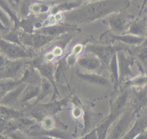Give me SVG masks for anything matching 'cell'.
I'll use <instances>...</instances> for the list:
<instances>
[{"label":"cell","mask_w":147,"mask_h":139,"mask_svg":"<svg viewBox=\"0 0 147 139\" xmlns=\"http://www.w3.org/2000/svg\"><path fill=\"white\" fill-rule=\"evenodd\" d=\"M64 102L65 100L48 104L38 105L31 109L30 114L35 119L41 121L44 117L55 114Z\"/></svg>","instance_id":"ba28073f"},{"label":"cell","mask_w":147,"mask_h":139,"mask_svg":"<svg viewBox=\"0 0 147 139\" xmlns=\"http://www.w3.org/2000/svg\"><path fill=\"white\" fill-rule=\"evenodd\" d=\"M136 138L137 139H147V129H146L144 132L138 134Z\"/></svg>","instance_id":"f35d334b"},{"label":"cell","mask_w":147,"mask_h":139,"mask_svg":"<svg viewBox=\"0 0 147 139\" xmlns=\"http://www.w3.org/2000/svg\"><path fill=\"white\" fill-rule=\"evenodd\" d=\"M77 62L82 67L91 71L98 70L102 63L100 60L92 53L80 56L78 58Z\"/></svg>","instance_id":"2e32d148"},{"label":"cell","mask_w":147,"mask_h":139,"mask_svg":"<svg viewBox=\"0 0 147 139\" xmlns=\"http://www.w3.org/2000/svg\"><path fill=\"white\" fill-rule=\"evenodd\" d=\"M22 116V114L21 113L17 110H15L11 108H10V106L0 104V118L5 120H10L11 118L18 117Z\"/></svg>","instance_id":"484cf974"},{"label":"cell","mask_w":147,"mask_h":139,"mask_svg":"<svg viewBox=\"0 0 147 139\" xmlns=\"http://www.w3.org/2000/svg\"><path fill=\"white\" fill-rule=\"evenodd\" d=\"M82 3L72 0H61V1H57V3L53 5L50 9L49 12L52 15L61 12H66L80 6Z\"/></svg>","instance_id":"d6986e66"},{"label":"cell","mask_w":147,"mask_h":139,"mask_svg":"<svg viewBox=\"0 0 147 139\" xmlns=\"http://www.w3.org/2000/svg\"><path fill=\"white\" fill-rule=\"evenodd\" d=\"M36 0H23L20 6V16L21 19L25 18L29 15L30 13V6Z\"/></svg>","instance_id":"f546056e"},{"label":"cell","mask_w":147,"mask_h":139,"mask_svg":"<svg viewBox=\"0 0 147 139\" xmlns=\"http://www.w3.org/2000/svg\"><path fill=\"white\" fill-rule=\"evenodd\" d=\"M8 59H9L2 53L0 54V71L4 67Z\"/></svg>","instance_id":"e575fe53"},{"label":"cell","mask_w":147,"mask_h":139,"mask_svg":"<svg viewBox=\"0 0 147 139\" xmlns=\"http://www.w3.org/2000/svg\"><path fill=\"white\" fill-rule=\"evenodd\" d=\"M147 129V109L144 114L140 115L136 120L132 128L126 133L122 138L132 139L136 137Z\"/></svg>","instance_id":"5bb4252c"},{"label":"cell","mask_w":147,"mask_h":139,"mask_svg":"<svg viewBox=\"0 0 147 139\" xmlns=\"http://www.w3.org/2000/svg\"><path fill=\"white\" fill-rule=\"evenodd\" d=\"M125 49L124 47L119 45H88L84 50L96 55L106 66L108 67L110 62L115 53L118 51Z\"/></svg>","instance_id":"3957f363"},{"label":"cell","mask_w":147,"mask_h":139,"mask_svg":"<svg viewBox=\"0 0 147 139\" xmlns=\"http://www.w3.org/2000/svg\"><path fill=\"white\" fill-rule=\"evenodd\" d=\"M117 61L119 70V82L121 83L124 78L127 77H134L133 72L131 70V65L133 61V59L126 54L124 49L117 52Z\"/></svg>","instance_id":"9c48e42d"},{"label":"cell","mask_w":147,"mask_h":139,"mask_svg":"<svg viewBox=\"0 0 147 139\" xmlns=\"http://www.w3.org/2000/svg\"><path fill=\"white\" fill-rule=\"evenodd\" d=\"M53 85L52 83L48 79L43 77L41 83V93L36 102L42 100L43 98L49 95L53 90Z\"/></svg>","instance_id":"4316f807"},{"label":"cell","mask_w":147,"mask_h":139,"mask_svg":"<svg viewBox=\"0 0 147 139\" xmlns=\"http://www.w3.org/2000/svg\"><path fill=\"white\" fill-rule=\"evenodd\" d=\"M146 37L137 36L130 34H116L110 30L103 33L100 37V42L103 44L111 43L114 42H120L129 45H137L142 44Z\"/></svg>","instance_id":"5b68a950"},{"label":"cell","mask_w":147,"mask_h":139,"mask_svg":"<svg viewBox=\"0 0 147 139\" xmlns=\"http://www.w3.org/2000/svg\"><path fill=\"white\" fill-rule=\"evenodd\" d=\"M36 1H55V0H36Z\"/></svg>","instance_id":"f6af8a7d"},{"label":"cell","mask_w":147,"mask_h":139,"mask_svg":"<svg viewBox=\"0 0 147 139\" xmlns=\"http://www.w3.org/2000/svg\"><path fill=\"white\" fill-rule=\"evenodd\" d=\"M127 17L121 12L114 13L107 19V23L110 27V31L116 34H125L129 23Z\"/></svg>","instance_id":"30bf717a"},{"label":"cell","mask_w":147,"mask_h":139,"mask_svg":"<svg viewBox=\"0 0 147 139\" xmlns=\"http://www.w3.org/2000/svg\"><path fill=\"white\" fill-rule=\"evenodd\" d=\"M83 138H98V136H97V134L95 129L92 130L91 132H90V133L85 136L84 137H83Z\"/></svg>","instance_id":"8d00e7d4"},{"label":"cell","mask_w":147,"mask_h":139,"mask_svg":"<svg viewBox=\"0 0 147 139\" xmlns=\"http://www.w3.org/2000/svg\"><path fill=\"white\" fill-rule=\"evenodd\" d=\"M41 93V84H27L19 98L20 102L25 103L29 100L39 96Z\"/></svg>","instance_id":"44dd1931"},{"label":"cell","mask_w":147,"mask_h":139,"mask_svg":"<svg viewBox=\"0 0 147 139\" xmlns=\"http://www.w3.org/2000/svg\"><path fill=\"white\" fill-rule=\"evenodd\" d=\"M72 1H74L76 2H80V3H83L84 2H88V1H97V0H72Z\"/></svg>","instance_id":"b9f144b4"},{"label":"cell","mask_w":147,"mask_h":139,"mask_svg":"<svg viewBox=\"0 0 147 139\" xmlns=\"http://www.w3.org/2000/svg\"><path fill=\"white\" fill-rule=\"evenodd\" d=\"M147 29V18H143L140 19L134 20L128 25L125 33L137 36L145 37Z\"/></svg>","instance_id":"ac0fdd59"},{"label":"cell","mask_w":147,"mask_h":139,"mask_svg":"<svg viewBox=\"0 0 147 139\" xmlns=\"http://www.w3.org/2000/svg\"><path fill=\"white\" fill-rule=\"evenodd\" d=\"M33 65L38 69L40 74L44 77L48 79L55 86L53 82L54 67L53 64L47 61H42L39 59H34Z\"/></svg>","instance_id":"e0dca14e"},{"label":"cell","mask_w":147,"mask_h":139,"mask_svg":"<svg viewBox=\"0 0 147 139\" xmlns=\"http://www.w3.org/2000/svg\"><path fill=\"white\" fill-rule=\"evenodd\" d=\"M1 53L9 59H26L32 58L31 53L24 46L7 41L0 37Z\"/></svg>","instance_id":"277c9868"},{"label":"cell","mask_w":147,"mask_h":139,"mask_svg":"<svg viewBox=\"0 0 147 139\" xmlns=\"http://www.w3.org/2000/svg\"><path fill=\"white\" fill-rule=\"evenodd\" d=\"M54 55H60L62 54V50L60 47H56L52 52Z\"/></svg>","instance_id":"ab89813d"},{"label":"cell","mask_w":147,"mask_h":139,"mask_svg":"<svg viewBox=\"0 0 147 139\" xmlns=\"http://www.w3.org/2000/svg\"><path fill=\"white\" fill-rule=\"evenodd\" d=\"M27 84L22 82L17 88L7 92L0 98V104L7 106H11L18 100Z\"/></svg>","instance_id":"9a60e30c"},{"label":"cell","mask_w":147,"mask_h":139,"mask_svg":"<svg viewBox=\"0 0 147 139\" xmlns=\"http://www.w3.org/2000/svg\"><path fill=\"white\" fill-rule=\"evenodd\" d=\"M1 38L11 42L24 46L21 41L20 36L17 29H12L6 33L2 34Z\"/></svg>","instance_id":"f1b7e54d"},{"label":"cell","mask_w":147,"mask_h":139,"mask_svg":"<svg viewBox=\"0 0 147 139\" xmlns=\"http://www.w3.org/2000/svg\"><path fill=\"white\" fill-rule=\"evenodd\" d=\"M25 67V59H9L4 67L0 71V80H16V77L24 72Z\"/></svg>","instance_id":"52a82bcc"},{"label":"cell","mask_w":147,"mask_h":139,"mask_svg":"<svg viewBox=\"0 0 147 139\" xmlns=\"http://www.w3.org/2000/svg\"><path fill=\"white\" fill-rule=\"evenodd\" d=\"M125 87L133 86L134 88H142L147 85V76L144 75H138L133 77L124 84Z\"/></svg>","instance_id":"d4e9b609"},{"label":"cell","mask_w":147,"mask_h":139,"mask_svg":"<svg viewBox=\"0 0 147 139\" xmlns=\"http://www.w3.org/2000/svg\"><path fill=\"white\" fill-rule=\"evenodd\" d=\"M5 95V93L1 90V89H0V98L1 97H2L3 96H4Z\"/></svg>","instance_id":"ee69618b"},{"label":"cell","mask_w":147,"mask_h":139,"mask_svg":"<svg viewBox=\"0 0 147 139\" xmlns=\"http://www.w3.org/2000/svg\"><path fill=\"white\" fill-rule=\"evenodd\" d=\"M0 7L9 14L14 23L15 29H17L20 20L7 1L6 0H0Z\"/></svg>","instance_id":"83f0119b"},{"label":"cell","mask_w":147,"mask_h":139,"mask_svg":"<svg viewBox=\"0 0 147 139\" xmlns=\"http://www.w3.org/2000/svg\"><path fill=\"white\" fill-rule=\"evenodd\" d=\"M82 50H83V46L82 45H78L75 46L74 48V50L71 55V57L69 58V59L68 60V63H70V64L73 63V62L75 60L76 56L79 53H80V52L82 51Z\"/></svg>","instance_id":"d6a6232c"},{"label":"cell","mask_w":147,"mask_h":139,"mask_svg":"<svg viewBox=\"0 0 147 139\" xmlns=\"http://www.w3.org/2000/svg\"><path fill=\"white\" fill-rule=\"evenodd\" d=\"M130 4V0H97L62 13L64 23L76 25L92 22L114 13L122 12Z\"/></svg>","instance_id":"6da1fadb"},{"label":"cell","mask_w":147,"mask_h":139,"mask_svg":"<svg viewBox=\"0 0 147 139\" xmlns=\"http://www.w3.org/2000/svg\"><path fill=\"white\" fill-rule=\"evenodd\" d=\"M0 21L7 28L12 29L15 28V25L9 14L0 7Z\"/></svg>","instance_id":"4dcf8cb0"},{"label":"cell","mask_w":147,"mask_h":139,"mask_svg":"<svg viewBox=\"0 0 147 139\" xmlns=\"http://www.w3.org/2000/svg\"><path fill=\"white\" fill-rule=\"evenodd\" d=\"M115 121V120L109 114L102 121L98 127L95 129L98 138L103 139L106 138L110 126Z\"/></svg>","instance_id":"7402d4cb"},{"label":"cell","mask_w":147,"mask_h":139,"mask_svg":"<svg viewBox=\"0 0 147 139\" xmlns=\"http://www.w3.org/2000/svg\"><path fill=\"white\" fill-rule=\"evenodd\" d=\"M76 74L80 78L90 84L99 86H107L109 84V81L107 78L95 73H83L77 71Z\"/></svg>","instance_id":"ffe728a7"},{"label":"cell","mask_w":147,"mask_h":139,"mask_svg":"<svg viewBox=\"0 0 147 139\" xmlns=\"http://www.w3.org/2000/svg\"><path fill=\"white\" fill-rule=\"evenodd\" d=\"M138 58L144 63L147 62V45L142 46V48L137 53Z\"/></svg>","instance_id":"836d02e7"},{"label":"cell","mask_w":147,"mask_h":139,"mask_svg":"<svg viewBox=\"0 0 147 139\" xmlns=\"http://www.w3.org/2000/svg\"><path fill=\"white\" fill-rule=\"evenodd\" d=\"M21 41L24 46H29L33 49H40L53 40L55 37L38 32L32 33H24L20 34Z\"/></svg>","instance_id":"8992f818"},{"label":"cell","mask_w":147,"mask_h":139,"mask_svg":"<svg viewBox=\"0 0 147 139\" xmlns=\"http://www.w3.org/2000/svg\"><path fill=\"white\" fill-rule=\"evenodd\" d=\"M131 98L130 106L136 114H138L147 106V85L138 90L133 89Z\"/></svg>","instance_id":"7c38bea8"},{"label":"cell","mask_w":147,"mask_h":139,"mask_svg":"<svg viewBox=\"0 0 147 139\" xmlns=\"http://www.w3.org/2000/svg\"><path fill=\"white\" fill-rule=\"evenodd\" d=\"M136 113L131 106L126 108L111 129L109 134V138H121L127 132L131 122L133 121Z\"/></svg>","instance_id":"7a4b0ae2"},{"label":"cell","mask_w":147,"mask_h":139,"mask_svg":"<svg viewBox=\"0 0 147 139\" xmlns=\"http://www.w3.org/2000/svg\"><path fill=\"white\" fill-rule=\"evenodd\" d=\"M72 114L74 118H79L80 117H81L82 114V110L79 108H75L73 112H72Z\"/></svg>","instance_id":"d590c367"},{"label":"cell","mask_w":147,"mask_h":139,"mask_svg":"<svg viewBox=\"0 0 147 139\" xmlns=\"http://www.w3.org/2000/svg\"><path fill=\"white\" fill-rule=\"evenodd\" d=\"M129 96V90L127 89L123 90L118 96L114 102L110 106V113L115 120L120 116L125 109Z\"/></svg>","instance_id":"4fadbf2b"},{"label":"cell","mask_w":147,"mask_h":139,"mask_svg":"<svg viewBox=\"0 0 147 139\" xmlns=\"http://www.w3.org/2000/svg\"><path fill=\"white\" fill-rule=\"evenodd\" d=\"M54 121L50 116L44 117L41 120V125L43 128L47 130H49L54 126Z\"/></svg>","instance_id":"1f68e13d"},{"label":"cell","mask_w":147,"mask_h":139,"mask_svg":"<svg viewBox=\"0 0 147 139\" xmlns=\"http://www.w3.org/2000/svg\"><path fill=\"white\" fill-rule=\"evenodd\" d=\"M12 9L14 10L17 5V0H6Z\"/></svg>","instance_id":"60d3db41"},{"label":"cell","mask_w":147,"mask_h":139,"mask_svg":"<svg viewBox=\"0 0 147 139\" xmlns=\"http://www.w3.org/2000/svg\"><path fill=\"white\" fill-rule=\"evenodd\" d=\"M76 29V25L67 23L44 26L34 32H38L49 36L56 37L64 33L70 32Z\"/></svg>","instance_id":"8fae6325"},{"label":"cell","mask_w":147,"mask_h":139,"mask_svg":"<svg viewBox=\"0 0 147 139\" xmlns=\"http://www.w3.org/2000/svg\"><path fill=\"white\" fill-rule=\"evenodd\" d=\"M142 46H145V45H147V36L146 37V38H145V41H144V42L142 43Z\"/></svg>","instance_id":"7bdbcfd3"},{"label":"cell","mask_w":147,"mask_h":139,"mask_svg":"<svg viewBox=\"0 0 147 139\" xmlns=\"http://www.w3.org/2000/svg\"><path fill=\"white\" fill-rule=\"evenodd\" d=\"M11 29L6 27L3 23L2 22L0 21V33H2V34H4L5 33H6L7 32H8L9 30H10Z\"/></svg>","instance_id":"74e56055"},{"label":"cell","mask_w":147,"mask_h":139,"mask_svg":"<svg viewBox=\"0 0 147 139\" xmlns=\"http://www.w3.org/2000/svg\"><path fill=\"white\" fill-rule=\"evenodd\" d=\"M23 82L21 78L20 79H1L0 80V89L5 94L17 88L18 85Z\"/></svg>","instance_id":"cb8c5ba5"},{"label":"cell","mask_w":147,"mask_h":139,"mask_svg":"<svg viewBox=\"0 0 147 139\" xmlns=\"http://www.w3.org/2000/svg\"><path fill=\"white\" fill-rule=\"evenodd\" d=\"M108 67L110 69V70L111 72V79H112V81L114 84V88L117 89L119 86V84H120L117 53H115L113 56Z\"/></svg>","instance_id":"603a6c76"}]
</instances>
